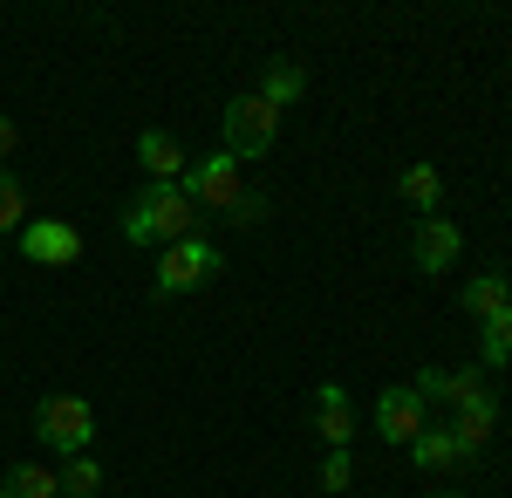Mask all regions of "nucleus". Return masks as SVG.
Segmentation results:
<instances>
[{"label":"nucleus","mask_w":512,"mask_h":498,"mask_svg":"<svg viewBox=\"0 0 512 498\" xmlns=\"http://www.w3.org/2000/svg\"><path fill=\"white\" fill-rule=\"evenodd\" d=\"M410 389L424 396V410H465V403H478V396H492L478 362H465V369H437V362H424V369L410 376Z\"/></svg>","instance_id":"39448f33"},{"label":"nucleus","mask_w":512,"mask_h":498,"mask_svg":"<svg viewBox=\"0 0 512 498\" xmlns=\"http://www.w3.org/2000/svg\"><path fill=\"white\" fill-rule=\"evenodd\" d=\"M512 294H506V273H472L465 280V314H478V321H492V314H506Z\"/></svg>","instance_id":"a211bd4d"},{"label":"nucleus","mask_w":512,"mask_h":498,"mask_svg":"<svg viewBox=\"0 0 512 498\" xmlns=\"http://www.w3.org/2000/svg\"><path fill=\"white\" fill-rule=\"evenodd\" d=\"M0 498H62V471L55 464H7Z\"/></svg>","instance_id":"ddd939ff"},{"label":"nucleus","mask_w":512,"mask_h":498,"mask_svg":"<svg viewBox=\"0 0 512 498\" xmlns=\"http://www.w3.org/2000/svg\"><path fill=\"white\" fill-rule=\"evenodd\" d=\"M458 253H465V232L451 226V219H417V232H410V267L417 273H451L458 267Z\"/></svg>","instance_id":"1a4fd4ad"},{"label":"nucleus","mask_w":512,"mask_h":498,"mask_svg":"<svg viewBox=\"0 0 512 498\" xmlns=\"http://www.w3.org/2000/svg\"><path fill=\"white\" fill-rule=\"evenodd\" d=\"M21 151V130H14V116H0V164Z\"/></svg>","instance_id":"5701e85b"},{"label":"nucleus","mask_w":512,"mask_h":498,"mask_svg":"<svg viewBox=\"0 0 512 498\" xmlns=\"http://www.w3.org/2000/svg\"><path fill=\"white\" fill-rule=\"evenodd\" d=\"M212 273H226V253H219L205 232H192V239H178V246H164V253H158V280H151V294H158V301L192 294V287L212 280Z\"/></svg>","instance_id":"7ed1b4c3"},{"label":"nucleus","mask_w":512,"mask_h":498,"mask_svg":"<svg viewBox=\"0 0 512 498\" xmlns=\"http://www.w3.org/2000/svg\"><path fill=\"white\" fill-rule=\"evenodd\" d=\"M185 192H192V205L198 212H233L239 205V157H226V151H212V157H198L192 171H185Z\"/></svg>","instance_id":"423d86ee"},{"label":"nucleus","mask_w":512,"mask_h":498,"mask_svg":"<svg viewBox=\"0 0 512 498\" xmlns=\"http://www.w3.org/2000/svg\"><path fill=\"white\" fill-rule=\"evenodd\" d=\"M492 430H499V396H478V403H465L458 417H451V437H458V451H465V464L492 444Z\"/></svg>","instance_id":"f8f14e48"},{"label":"nucleus","mask_w":512,"mask_h":498,"mask_svg":"<svg viewBox=\"0 0 512 498\" xmlns=\"http://www.w3.org/2000/svg\"><path fill=\"white\" fill-rule=\"evenodd\" d=\"M506 294H512V273H506Z\"/></svg>","instance_id":"393cba45"},{"label":"nucleus","mask_w":512,"mask_h":498,"mask_svg":"<svg viewBox=\"0 0 512 498\" xmlns=\"http://www.w3.org/2000/svg\"><path fill=\"white\" fill-rule=\"evenodd\" d=\"M260 96H267L274 110L301 103V96H308V69H301V62H287V55H280V62H267V76H260Z\"/></svg>","instance_id":"dca6fc26"},{"label":"nucleus","mask_w":512,"mask_h":498,"mask_svg":"<svg viewBox=\"0 0 512 498\" xmlns=\"http://www.w3.org/2000/svg\"><path fill=\"white\" fill-rule=\"evenodd\" d=\"M260 212H267V192H239V205L226 219H233V226H260Z\"/></svg>","instance_id":"4be33fe9"},{"label":"nucleus","mask_w":512,"mask_h":498,"mask_svg":"<svg viewBox=\"0 0 512 498\" xmlns=\"http://www.w3.org/2000/svg\"><path fill=\"white\" fill-rule=\"evenodd\" d=\"M410 458H417V471H451V464H465V451H458V437H451V423H424L417 430V444H410Z\"/></svg>","instance_id":"2eb2a0df"},{"label":"nucleus","mask_w":512,"mask_h":498,"mask_svg":"<svg viewBox=\"0 0 512 498\" xmlns=\"http://www.w3.org/2000/svg\"><path fill=\"white\" fill-rule=\"evenodd\" d=\"M274 144H280V110L260 89H239L233 103L219 110V151L253 164V157H274Z\"/></svg>","instance_id":"f03ea898"},{"label":"nucleus","mask_w":512,"mask_h":498,"mask_svg":"<svg viewBox=\"0 0 512 498\" xmlns=\"http://www.w3.org/2000/svg\"><path fill=\"white\" fill-rule=\"evenodd\" d=\"M315 430H321V444H328V451H349L355 410H349V389H342V383H321L315 389Z\"/></svg>","instance_id":"9b49d317"},{"label":"nucleus","mask_w":512,"mask_h":498,"mask_svg":"<svg viewBox=\"0 0 512 498\" xmlns=\"http://www.w3.org/2000/svg\"><path fill=\"white\" fill-rule=\"evenodd\" d=\"M315 485H321V492H349V485H355V458H349V451H328L321 471H315Z\"/></svg>","instance_id":"412c9836"},{"label":"nucleus","mask_w":512,"mask_h":498,"mask_svg":"<svg viewBox=\"0 0 512 498\" xmlns=\"http://www.w3.org/2000/svg\"><path fill=\"white\" fill-rule=\"evenodd\" d=\"M137 164L151 171V185H185V171H192V157H185V144L171 130H144L137 137Z\"/></svg>","instance_id":"9d476101"},{"label":"nucleus","mask_w":512,"mask_h":498,"mask_svg":"<svg viewBox=\"0 0 512 498\" xmlns=\"http://www.w3.org/2000/svg\"><path fill=\"white\" fill-rule=\"evenodd\" d=\"M396 198L417 212V219H437V198H444V171L437 164H410L403 178H396Z\"/></svg>","instance_id":"4468645a"},{"label":"nucleus","mask_w":512,"mask_h":498,"mask_svg":"<svg viewBox=\"0 0 512 498\" xmlns=\"http://www.w3.org/2000/svg\"><path fill=\"white\" fill-rule=\"evenodd\" d=\"M62 498H103V464L89 458H62Z\"/></svg>","instance_id":"6ab92c4d"},{"label":"nucleus","mask_w":512,"mask_h":498,"mask_svg":"<svg viewBox=\"0 0 512 498\" xmlns=\"http://www.w3.org/2000/svg\"><path fill=\"white\" fill-rule=\"evenodd\" d=\"M21 253H28L35 267H76L82 232L69 226V219H28V226H21Z\"/></svg>","instance_id":"6e6552de"},{"label":"nucleus","mask_w":512,"mask_h":498,"mask_svg":"<svg viewBox=\"0 0 512 498\" xmlns=\"http://www.w3.org/2000/svg\"><path fill=\"white\" fill-rule=\"evenodd\" d=\"M431 498H465V492H431Z\"/></svg>","instance_id":"b1692460"},{"label":"nucleus","mask_w":512,"mask_h":498,"mask_svg":"<svg viewBox=\"0 0 512 498\" xmlns=\"http://www.w3.org/2000/svg\"><path fill=\"white\" fill-rule=\"evenodd\" d=\"M35 437L55 451V458H82L96 444V410L82 396H41L35 403Z\"/></svg>","instance_id":"20e7f679"},{"label":"nucleus","mask_w":512,"mask_h":498,"mask_svg":"<svg viewBox=\"0 0 512 498\" xmlns=\"http://www.w3.org/2000/svg\"><path fill=\"white\" fill-rule=\"evenodd\" d=\"M376 437H383V444H403V451H410V444H417V430H424V423H431V410H424V396H417V389L410 383H396V389H383V396H376Z\"/></svg>","instance_id":"0eeeda50"},{"label":"nucleus","mask_w":512,"mask_h":498,"mask_svg":"<svg viewBox=\"0 0 512 498\" xmlns=\"http://www.w3.org/2000/svg\"><path fill=\"white\" fill-rule=\"evenodd\" d=\"M28 226V192H21V178L0 164V232H21Z\"/></svg>","instance_id":"aec40b11"},{"label":"nucleus","mask_w":512,"mask_h":498,"mask_svg":"<svg viewBox=\"0 0 512 498\" xmlns=\"http://www.w3.org/2000/svg\"><path fill=\"white\" fill-rule=\"evenodd\" d=\"M198 212L192 192L185 185H144V192L123 205V239L130 246H178V239H192L198 232Z\"/></svg>","instance_id":"f257e3e1"},{"label":"nucleus","mask_w":512,"mask_h":498,"mask_svg":"<svg viewBox=\"0 0 512 498\" xmlns=\"http://www.w3.org/2000/svg\"><path fill=\"white\" fill-rule=\"evenodd\" d=\"M506 362H512V307L492 314V321H478V369L492 376V369H506Z\"/></svg>","instance_id":"f3484780"}]
</instances>
